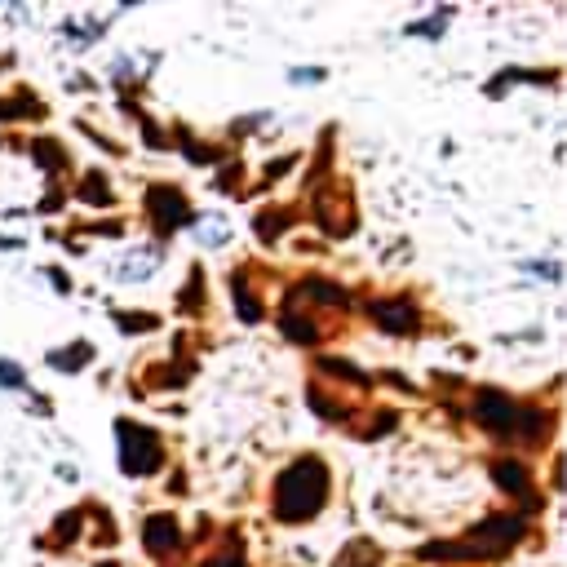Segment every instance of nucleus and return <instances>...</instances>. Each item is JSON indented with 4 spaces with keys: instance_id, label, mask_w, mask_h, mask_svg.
I'll use <instances>...</instances> for the list:
<instances>
[{
    "instance_id": "obj_1",
    "label": "nucleus",
    "mask_w": 567,
    "mask_h": 567,
    "mask_svg": "<svg viewBox=\"0 0 567 567\" xmlns=\"http://www.w3.org/2000/svg\"><path fill=\"white\" fill-rule=\"evenodd\" d=\"M328 497H333V470H328L324 457L306 452V457L288 461V466L275 474L271 483V514L275 523H311L328 510Z\"/></svg>"
},
{
    "instance_id": "obj_2",
    "label": "nucleus",
    "mask_w": 567,
    "mask_h": 567,
    "mask_svg": "<svg viewBox=\"0 0 567 567\" xmlns=\"http://www.w3.org/2000/svg\"><path fill=\"white\" fill-rule=\"evenodd\" d=\"M474 421L479 430H488L501 443H532L541 448L554 435V408H536V404H519L497 386H479L474 390Z\"/></svg>"
},
{
    "instance_id": "obj_3",
    "label": "nucleus",
    "mask_w": 567,
    "mask_h": 567,
    "mask_svg": "<svg viewBox=\"0 0 567 567\" xmlns=\"http://www.w3.org/2000/svg\"><path fill=\"white\" fill-rule=\"evenodd\" d=\"M528 532V519L519 514H492V519L474 523V528L452 545H426L421 559H461V563H492V559H505L514 545L523 541Z\"/></svg>"
},
{
    "instance_id": "obj_4",
    "label": "nucleus",
    "mask_w": 567,
    "mask_h": 567,
    "mask_svg": "<svg viewBox=\"0 0 567 567\" xmlns=\"http://www.w3.org/2000/svg\"><path fill=\"white\" fill-rule=\"evenodd\" d=\"M116 448H120V470L129 479H151V474L164 470L169 452H164V439L151 426H138V421L120 417L116 421Z\"/></svg>"
},
{
    "instance_id": "obj_5",
    "label": "nucleus",
    "mask_w": 567,
    "mask_h": 567,
    "mask_svg": "<svg viewBox=\"0 0 567 567\" xmlns=\"http://www.w3.org/2000/svg\"><path fill=\"white\" fill-rule=\"evenodd\" d=\"M315 226L324 235H333V240L355 235V226H359V200H355V191H350V182L328 178L324 187H319V195H315Z\"/></svg>"
},
{
    "instance_id": "obj_6",
    "label": "nucleus",
    "mask_w": 567,
    "mask_h": 567,
    "mask_svg": "<svg viewBox=\"0 0 567 567\" xmlns=\"http://www.w3.org/2000/svg\"><path fill=\"white\" fill-rule=\"evenodd\" d=\"M142 209H147V222L156 226L160 240H169L173 231H182V226L195 222L191 200L178 187H173V182H151L147 195H142Z\"/></svg>"
},
{
    "instance_id": "obj_7",
    "label": "nucleus",
    "mask_w": 567,
    "mask_h": 567,
    "mask_svg": "<svg viewBox=\"0 0 567 567\" xmlns=\"http://www.w3.org/2000/svg\"><path fill=\"white\" fill-rule=\"evenodd\" d=\"M488 474H492V483H497L501 492H510L514 501L523 505V510H541V492H536V483H532V466L528 461H519V457H497L488 466Z\"/></svg>"
},
{
    "instance_id": "obj_8",
    "label": "nucleus",
    "mask_w": 567,
    "mask_h": 567,
    "mask_svg": "<svg viewBox=\"0 0 567 567\" xmlns=\"http://www.w3.org/2000/svg\"><path fill=\"white\" fill-rule=\"evenodd\" d=\"M368 319L390 337H412L421 328V311L408 297H377V302H368Z\"/></svg>"
},
{
    "instance_id": "obj_9",
    "label": "nucleus",
    "mask_w": 567,
    "mask_h": 567,
    "mask_svg": "<svg viewBox=\"0 0 567 567\" xmlns=\"http://www.w3.org/2000/svg\"><path fill=\"white\" fill-rule=\"evenodd\" d=\"M142 550L151 554V559H169V554L182 550V523L178 514L160 510V514H147L142 519Z\"/></svg>"
},
{
    "instance_id": "obj_10",
    "label": "nucleus",
    "mask_w": 567,
    "mask_h": 567,
    "mask_svg": "<svg viewBox=\"0 0 567 567\" xmlns=\"http://www.w3.org/2000/svg\"><path fill=\"white\" fill-rule=\"evenodd\" d=\"M297 302L328 306V311H346L350 293L337 280H319V275H311V280H297L293 288H288V306H297Z\"/></svg>"
},
{
    "instance_id": "obj_11",
    "label": "nucleus",
    "mask_w": 567,
    "mask_h": 567,
    "mask_svg": "<svg viewBox=\"0 0 567 567\" xmlns=\"http://www.w3.org/2000/svg\"><path fill=\"white\" fill-rule=\"evenodd\" d=\"M160 262H164V249H133L125 253L116 266H111V275H116V284H142V280H151V275L160 271Z\"/></svg>"
},
{
    "instance_id": "obj_12",
    "label": "nucleus",
    "mask_w": 567,
    "mask_h": 567,
    "mask_svg": "<svg viewBox=\"0 0 567 567\" xmlns=\"http://www.w3.org/2000/svg\"><path fill=\"white\" fill-rule=\"evenodd\" d=\"M49 107L45 98H36L32 89H14V94L0 98V125H9V120H45Z\"/></svg>"
},
{
    "instance_id": "obj_13",
    "label": "nucleus",
    "mask_w": 567,
    "mask_h": 567,
    "mask_svg": "<svg viewBox=\"0 0 567 567\" xmlns=\"http://www.w3.org/2000/svg\"><path fill=\"white\" fill-rule=\"evenodd\" d=\"M275 324H280V333L288 337V342H297V346H315L319 337H324V328H319V319H311V315H302V311H280V319H275Z\"/></svg>"
},
{
    "instance_id": "obj_14",
    "label": "nucleus",
    "mask_w": 567,
    "mask_h": 567,
    "mask_svg": "<svg viewBox=\"0 0 567 567\" xmlns=\"http://www.w3.org/2000/svg\"><path fill=\"white\" fill-rule=\"evenodd\" d=\"M231 297H235V315H240L244 324H262V315H266L262 293H257L253 284H244V280H240V271L231 275Z\"/></svg>"
},
{
    "instance_id": "obj_15",
    "label": "nucleus",
    "mask_w": 567,
    "mask_h": 567,
    "mask_svg": "<svg viewBox=\"0 0 567 567\" xmlns=\"http://www.w3.org/2000/svg\"><path fill=\"white\" fill-rule=\"evenodd\" d=\"M306 404H311V412H315V417L333 421V426H342V421H350V417H355V408H350V404H342V399H333V390H319V386H311V390H306Z\"/></svg>"
},
{
    "instance_id": "obj_16",
    "label": "nucleus",
    "mask_w": 567,
    "mask_h": 567,
    "mask_svg": "<svg viewBox=\"0 0 567 567\" xmlns=\"http://www.w3.org/2000/svg\"><path fill=\"white\" fill-rule=\"evenodd\" d=\"M32 160L49 173V178H58V173L71 169V156L63 151V142H58V138H36L32 142Z\"/></svg>"
},
{
    "instance_id": "obj_17",
    "label": "nucleus",
    "mask_w": 567,
    "mask_h": 567,
    "mask_svg": "<svg viewBox=\"0 0 567 567\" xmlns=\"http://www.w3.org/2000/svg\"><path fill=\"white\" fill-rule=\"evenodd\" d=\"M89 359H94V346L89 342H71V346L49 350V368H58V373H80V368H89Z\"/></svg>"
},
{
    "instance_id": "obj_18",
    "label": "nucleus",
    "mask_w": 567,
    "mask_h": 567,
    "mask_svg": "<svg viewBox=\"0 0 567 567\" xmlns=\"http://www.w3.org/2000/svg\"><path fill=\"white\" fill-rule=\"evenodd\" d=\"M76 200L80 204H94V209H107L116 195H111V182H107V173H85V182L76 187Z\"/></svg>"
},
{
    "instance_id": "obj_19",
    "label": "nucleus",
    "mask_w": 567,
    "mask_h": 567,
    "mask_svg": "<svg viewBox=\"0 0 567 567\" xmlns=\"http://www.w3.org/2000/svg\"><path fill=\"white\" fill-rule=\"evenodd\" d=\"M191 226H195V240H200L204 249H222V244L231 240V222L213 218V213H209V218H195Z\"/></svg>"
},
{
    "instance_id": "obj_20",
    "label": "nucleus",
    "mask_w": 567,
    "mask_h": 567,
    "mask_svg": "<svg viewBox=\"0 0 567 567\" xmlns=\"http://www.w3.org/2000/svg\"><path fill=\"white\" fill-rule=\"evenodd\" d=\"M333 567H381V550L373 541H355V545H346V550L337 554Z\"/></svg>"
},
{
    "instance_id": "obj_21",
    "label": "nucleus",
    "mask_w": 567,
    "mask_h": 567,
    "mask_svg": "<svg viewBox=\"0 0 567 567\" xmlns=\"http://www.w3.org/2000/svg\"><path fill=\"white\" fill-rule=\"evenodd\" d=\"M293 226V209H262L257 213V235H262L266 244L280 240V231H288Z\"/></svg>"
},
{
    "instance_id": "obj_22",
    "label": "nucleus",
    "mask_w": 567,
    "mask_h": 567,
    "mask_svg": "<svg viewBox=\"0 0 567 567\" xmlns=\"http://www.w3.org/2000/svg\"><path fill=\"white\" fill-rule=\"evenodd\" d=\"M315 368L319 373H337L342 381H350V386H359V390H368L373 381H368L364 368H355V364H342V359H315Z\"/></svg>"
},
{
    "instance_id": "obj_23",
    "label": "nucleus",
    "mask_w": 567,
    "mask_h": 567,
    "mask_svg": "<svg viewBox=\"0 0 567 567\" xmlns=\"http://www.w3.org/2000/svg\"><path fill=\"white\" fill-rule=\"evenodd\" d=\"M452 23V9H439L435 18H421V23L408 27V36H426V40H439V32Z\"/></svg>"
},
{
    "instance_id": "obj_24",
    "label": "nucleus",
    "mask_w": 567,
    "mask_h": 567,
    "mask_svg": "<svg viewBox=\"0 0 567 567\" xmlns=\"http://www.w3.org/2000/svg\"><path fill=\"white\" fill-rule=\"evenodd\" d=\"M120 328H125V333H151V328H156V315L151 311H120Z\"/></svg>"
},
{
    "instance_id": "obj_25",
    "label": "nucleus",
    "mask_w": 567,
    "mask_h": 567,
    "mask_svg": "<svg viewBox=\"0 0 567 567\" xmlns=\"http://www.w3.org/2000/svg\"><path fill=\"white\" fill-rule=\"evenodd\" d=\"M0 386L5 390H23L27 386V373L14 364V359H0Z\"/></svg>"
},
{
    "instance_id": "obj_26",
    "label": "nucleus",
    "mask_w": 567,
    "mask_h": 567,
    "mask_svg": "<svg viewBox=\"0 0 567 567\" xmlns=\"http://www.w3.org/2000/svg\"><path fill=\"white\" fill-rule=\"evenodd\" d=\"M80 523H85V514H63V519H58V536H54V545H67V536H71V541H76V536H80Z\"/></svg>"
},
{
    "instance_id": "obj_27",
    "label": "nucleus",
    "mask_w": 567,
    "mask_h": 567,
    "mask_svg": "<svg viewBox=\"0 0 567 567\" xmlns=\"http://www.w3.org/2000/svg\"><path fill=\"white\" fill-rule=\"evenodd\" d=\"M204 567H244V554H240V545H226L222 554H213V559H204Z\"/></svg>"
},
{
    "instance_id": "obj_28",
    "label": "nucleus",
    "mask_w": 567,
    "mask_h": 567,
    "mask_svg": "<svg viewBox=\"0 0 567 567\" xmlns=\"http://www.w3.org/2000/svg\"><path fill=\"white\" fill-rule=\"evenodd\" d=\"M523 271H528V275H541L545 284H559V280H563V271H559L554 262H523Z\"/></svg>"
},
{
    "instance_id": "obj_29",
    "label": "nucleus",
    "mask_w": 567,
    "mask_h": 567,
    "mask_svg": "<svg viewBox=\"0 0 567 567\" xmlns=\"http://www.w3.org/2000/svg\"><path fill=\"white\" fill-rule=\"evenodd\" d=\"M293 164H297V156L271 160V164H266V169H262V187H266V182H280V173H288V169H293Z\"/></svg>"
},
{
    "instance_id": "obj_30",
    "label": "nucleus",
    "mask_w": 567,
    "mask_h": 567,
    "mask_svg": "<svg viewBox=\"0 0 567 567\" xmlns=\"http://www.w3.org/2000/svg\"><path fill=\"white\" fill-rule=\"evenodd\" d=\"M324 76H328L324 67H297L288 80H293V85H315V80H324Z\"/></svg>"
},
{
    "instance_id": "obj_31",
    "label": "nucleus",
    "mask_w": 567,
    "mask_h": 567,
    "mask_svg": "<svg viewBox=\"0 0 567 567\" xmlns=\"http://www.w3.org/2000/svg\"><path fill=\"white\" fill-rule=\"evenodd\" d=\"M45 275H49V280H54V288H58V293H71V284H67V275H63V271H54V266H49Z\"/></svg>"
},
{
    "instance_id": "obj_32",
    "label": "nucleus",
    "mask_w": 567,
    "mask_h": 567,
    "mask_svg": "<svg viewBox=\"0 0 567 567\" xmlns=\"http://www.w3.org/2000/svg\"><path fill=\"white\" fill-rule=\"evenodd\" d=\"M0 249H5V253L9 249H23V240H14V235H0Z\"/></svg>"
},
{
    "instance_id": "obj_33",
    "label": "nucleus",
    "mask_w": 567,
    "mask_h": 567,
    "mask_svg": "<svg viewBox=\"0 0 567 567\" xmlns=\"http://www.w3.org/2000/svg\"><path fill=\"white\" fill-rule=\"evenodd\" d=\"M98 567H116V563H98Z\"/></svg>"
}]
</instances>
